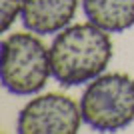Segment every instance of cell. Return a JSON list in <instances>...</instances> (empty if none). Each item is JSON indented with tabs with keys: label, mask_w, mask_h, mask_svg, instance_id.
I'll use <instances>...</instances> for the list:
<instances>
[{
	"label": "cell",
	"mask_w": 134,
	"mask_h": 134,
	"mask_svg": "<svg viewBox=\"0 0 134 134\" xmlns=\"http://www.w3.org/2000/svg\"><path fill=\"white\" fill-rule=\"evenodd\" d=\"M112 54L110 32L92 22L66 26L50 46L52 76L62 86L88 84L106 70Z\"/></svg>",
	"instance_id": "obj_1"
},
{
	"label": "cell",
	"mask_w": 134,
	"mask_h": 134,
	"mask_svg": "<svg viewBox=\"0 0 134 134\" xmlns=\"http://www.w3.org/2000/svg\"><path fill=\"white\" fill-rule=\"evenodd\" d=\"M2 86L14 96H32L52 76L50 48L34 32H14L2 40Z\"/></svg>",
	"instance_id": "obj_2"
},
{
	"label": "cell",
	"mask_w": 134,
	"mask_h": 134,
	"mask_svg": "<svg viewBox=\"0 0 134 134\" xmlns=\"http://www.w3.org/2000/svg\"><path fill=\"white\" fill-rule=\"evenodd\" d=\"M84 124L98 132H118L134 122V78L124 72L100 74L80 98Z\"/></svg>",
	"instance_id": "obj_3"
},
{
	"label": "cell",
	"mask_w": 134,
	"mask_h": 134,
	"mask_svg": "<svg viewBox=\"0 0 134 134\" xmlns=\"http://www.w3.org/2000/svg\"><path fill=\"white\" fill-rule=\"evenodd\" d=\"M80 104L66 94H40L20 110L16 132L20 134H74L82 124Z\"/></svg>",
	"instance_id": "obj_4"
},
{
	"label": "cell",
	"mask_w": 134,
	"mask_h": 134,
	"mask_svg": "<svg viewBox=\"0 0 134 134\" xmlns=\"http://www.w3.org/2000/svg\"><path fill=\"white\" fill-rule=\"evenodd\" d=\"M78 0H24L22 24L26 30L44 36L58 34L72 22Z\"/></svg>",
	"instance_id": "obj_5"
},
{
	"label": "cell",
	"mask_w": 134,
	"mask_h": 134,
	"mask_svg": "<svg viewBox=\"0 0 134 134\" xmlns=\"http://www.w3.org/2000/svg\"><path fill=\"white\" fill-rule=\"evenodd\" d=\"M88 22L110 34L134 26V0H80Z\"/></svg>",
	"instance_id": "obj_6"
},
{
	"label": "cell",
	"mask_w": 134,
	"mask_h": 134,
	"mask_svg": "<svg viewBox=\"0 0 134 134\" xmlns=\"http://www.w3.org/2000/svg\"><path fill=\"white\" fill-rule=\"evenodd\" d=\"M24 0H0V22H2V32H8L10 26L16 22V18L22 14Z\"/></svg>",
	"instance_id": "obj_7"
}]
</instances>
